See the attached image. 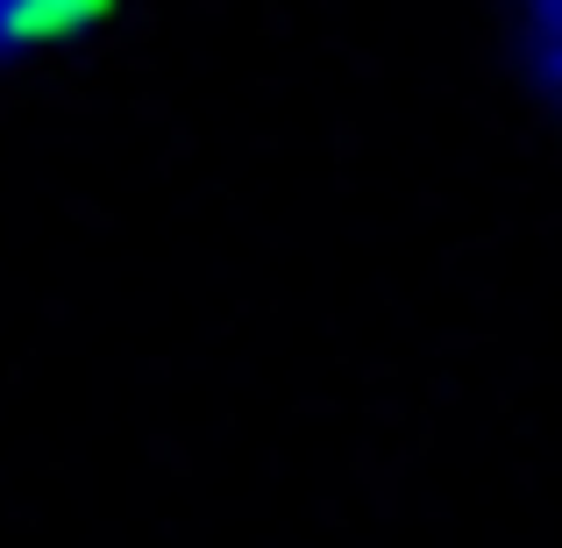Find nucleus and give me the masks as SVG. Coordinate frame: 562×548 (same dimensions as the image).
<instances>
[{
  "instance_id": "2",
  "label": "nucleus",
  "mask_w": 562,
  "mask_h": 548,
  "mask_svg": "<svg viewBox=\"0 0 562 548\" xmlns=\"http://www.w3.org/2000/svg\"><path fill=\"white\" fill-rule=\"evenodd\" d=\"M520 36H527L541 86L562 100V0H520Z\"/></svg>"
},
{
  "instance_id": "1",
  "label": "nucleus",
  "mask_w": 562,
  "mask_h": 548,
  "mask_svg": "<svg viewBox=\"0 0 562 548\" xmlns=\"http://www.w3.org/2000/svg\"><path fill=\"white\" fill-rule=\"evenodd\" d=\"M93 8L100 0H0V57L71 36L79 22H93Z\"/></svg>"
}]
</instances>
